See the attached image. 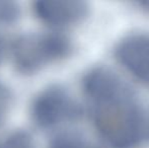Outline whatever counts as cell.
<instances>
[{
    "label": "cell",
    "mask_w": 149,
    "mask_h": 148,
    "mask_svg": "<svg viewBox=\"0 0 149 148\" xmlns=\"http://www.w3.org/2000/svg\"><path fill=\"white\" fill-rule=\"evenodd\" d=\"M33 9L42 22L56 28L79 24L89 11L88 4L78 0H40L33 2Z\"/></svg>",
    "instance_id": "5"
},
{
    "label": "cell",
    "mask_w": 149,
    "mask_h": 148,
    "mask_svg": "<svg viewBox=\"0 0 149 148\" xmlns=\"http://www.w3.org/2000/svg\"><path fill=\"white\" fill-rule=\"evenodd\" d=\"M72 52V44L58 33L28 34L17 38L11 47L16 70L22 74H33L46 66L65 59Z\"/></svg>",
    "instance_id": "2"
},
{
    "label": "cell",
    "mask_w": 149,
    "mask_h": 148,
    "mask_svg": "<svg viewBox=\"0 0 149 148\" xmlns=\"http://www.w3.org/2000/svg\"><path fill=\"white\" fill-rule=\"evenodd\" d=\"M4 53H5V46H4V43H3V41H2V39L0 38V62L2 61Z\"/></svg>",
    "instance_id": "10"
},
{
    "label": "cell",
    "mask_w": 149,
    "mask_h": 148,
    "mask_svg": "<svg viewBox=\"0 0 149 148\" xmlns=\"http://www.w3.org/2000/svg\"><path fill=\"white\" fill-rule=\"evenodd\" d=\"M11 93L9 89L0 82V124L6 118L11 106Z\"/></svg>",
    "instance_id": "9"
},
{
    "label": "cell",
    "mask_w": 149,
    "mask_h": 148,
    "mask_svg": "<svg viewBox=\"0 0 149 148\" xmlns=\"http://www.w3.org/2000/svg\"><path fill=\"white\" fill-rule=\"evenodd\" d=\"M31 114L37 126L51 129L78 119L81 109L66 88L60 85H51L35 97Z\"/></svg>",
    "instance_id": "3"
},
{
    "label": "cell",
    "mask_w": 149,
    "mask_h": 148,
    "mask_svg": "<svg viewBox=\"0 0 149 148\" xmlns=\"http://www.w3.org/2000/svg\"><path fill=\"white\" fill-rule=\"evenodd\" d=\"M142 5L143 6H146V7H148L149 8V2H142Z\"/></svg>",
    "instance_id": "11"
},
{
    "label": "cell",
    "mask_w": 149,
    "mask_h": 148,
    "mask_svg": "<svg viewBox=\"0 0 149 148\" xmlns=\"http://www.w3.org/2000/svg\"><path fill=\"white\" fill-rule=\"evenodd\" d=\"M20 15V8L13 1L0 0V24H10L15 22Z\"/></svg>",
    "instance_id": "8"
},
{
    "label": "cell",
    "mask_w": 149,
    "mask_h": 148,
    "mask_svg": "<svg viewBox=\"0 0 149 148\" xmlns=\"http://www.w3.org/2000/svg\"><path fill=\"white\" fill-rule=\"evenodd\" d=\"M85 138L77 132H62L51 140L49 148H91Z\"/></svg>",
    "instance_id": "6"
},
{
    "label": "cell",
    "mask_w": 149,
    "mask_h": 148,
    "mask_svg": "<svg viewBox=\"0 0 149 148\" xmlns=\"http://www.w3.org/2000/svg\"><path fill=\"white\" fill-rule=\"evenodd\" d=\"M115 57L134 78L149 84V34L125 36L115 48Z\"/></svg>",
    "instance_id": "4"
},
{
    "label": "cell",
    "mask_w": 149,
    "mask_h": 148,
    "mask_svg": "<svg viewBox=\"0 0 149 148\" xmlns=\"http://www.w3.org/2000/svg\"><path fill=\"white\" fill-rule=\"evenodd\" d=\"M0 148H36V144L30 133L24 130H17L11 133L4 140Z\"/></svg>",
    "instance_id": "7"
},
{
    "label": "cell",
    "mask_w": 149,
    "mask_h": 148,
    "mask_svg": "<svg viewBox=\"0 0 149 148\" xmlns=\"http://www.w3.org/2000/svg\"><path fill=\"white\" fill-rule=\"evenodd\" d=\"M100 136L112 148H136L147 135L145 114L133 90L104 66L90 69L82 79Z\"/></svg>",
    "instance_id": "1"
}]
</instances>
